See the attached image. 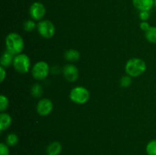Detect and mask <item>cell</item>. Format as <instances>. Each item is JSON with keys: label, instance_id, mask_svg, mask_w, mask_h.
Returning a JSON list of instances; mask_svg holds the SVG:
<instances>
[{"label": "cell", "instance_id": "2", "mask_svg": "<svg viewBox=\"0 0 156 155\" xmlns=\"http://www.w3.org/2000/svg\"><path fill=\"white\" fill-rule=\"evenodd\" d=\"M147 65L146 62L140 58H131L126 62L125 71L126 74L132 78L142 75L146 71Z\"/></svg>", "mask_w": 156, "mask_h": 155}, {"label": "cell", "instance_id": "22", "mask_svg": "<svg viewBox=\"0 0 156 155\" xmlns=\"http://www.w3.org/2000/svg\"><path fill=\"white\" fill-rule=\"evenodd\" d=\"M0 155H9V146L5 143L0 144Z\"/></svg>", "mask_w": 156, "mask_h": 155}, {"label": "cell", "instance_id": "25", "mask_svg": "<svg viewBox=\"0 0 156 155\" xmlns=\"http://www.w3.org/2000/svg\"><path fill=\"white\" fill-rule=\"evenodd\" d=\"M6 78V71L5 68L0 66V81L3 82Z\"/></svg>", "mask_w": 156, "mask_h": 155}, {"label": "cell", "instance_id": "14", "mask_svg": "<svg viewBox=\"0 0 156 155\" xmlns=\"http://www.w3.org/2000/svg\"><path fill=\"white\" fill-rule=\"evenodd\" d=\"M64 57H65L66 60L69 61V62H77L80 59V53L75 49H69L65 52Z\"/></svg>", "mask_w": 156, "mask_h": 155}, {"label": "cell", "instance_id": "20", "mask_svg": "<svg viewBox=\"0 0 156 155\" xmlns=\"http://www.w3.org/2000/svg\"><path fill=\"white\" fill-rule=\"evenodd\" d=\"M9 102L8 97L4 94H2L0 96V111L2 112H4L9 106Z\"/></svg>", "mask_w": 156, "mask_h": 155}, {"label": "cell", "instance_id": "19", "mask_svg": "<svg viewBox=\"0 0 156 155\" xmlns=\"http://www.w3.org/2000/svg\"><path fill=\"white\" fill-rule=\"evenodd\" d=\"M37 27V25L36 24V23L32 20H27V21H24V24H23V28L27 32L33 31Z\"/></svg>", "mask_w": 156, "mask_h": 155}, {"label": "cell", "instance_id": "10", "mask_svg": "<svg viewBox=\"0 0 156 155\" xmlns=\"http://www.w3.org/2000/svg\"><path fill=\"white\" fill-rule=\"evenodd\" d=\"M133 5L140 12L149 11L155 5V2L154 0H133Z\"/></svg>", "mask_w": 156, "mask_h": 155}, {"label": "cell", "instance_id": "9", "mask_svg": "<svg viewBox=\"0 0 156 155\" xmlns=\"http://www.w3.org/2000/svg\"><path fill=\"white\" fill-rule=\"evenodd\" d=\"M62 74L66 80L69 82H75L79 77V71L76 65L67 64L63 67Z\"/></svg>", "mask_w": 156, "mask_h": 155}, {"label": "cell", "instance_id": "23", "mask_svg": "<svg viewBox=\"0 0 156 155\" xmlns=\"http://www.w3.org/2000/svg\"><path fill=\"white\" fill-rule=\"evenodd\" d=\"M139 16H140V19L142 21H147V20L150 17V14H149V11H141L140 12Z\"/></svg>", "mask_w": 156, "mask_h": 155}, {"label": "cell", "instance_id": "17", "mask_svg": "<svg viewBox=\"0 0 156 155\" xmlns=\"http://www.w3.org/2000/svg\"><path fill=\"white\" fill-rule=\"evenodd\" d=\"M6 144L10 147H14L18 142V136L15 133H10L7 135L5 139Z\"/></svg>", "mask_w": 156, "mask_h": 155}, {"label": "cell", "instance_id": "8", "mask_svg": "<svg viewBox=\"0 0 156 155\" xmlns=\"http://www.w3.org/2000/svg\"><path fill=\"white\" fill-rule=\"evenodd\" d=\"M53 108V103L51 100L48 98H44L39 100L36 106L37 113L41 116H47L52 112Z\"/></svg>", "mask_w": 156, "mask_h": 155}, {"label": "cell", "instance_id": "16", "mask_svg": "<svg viewBox=\"0 0 156 155\" xmlns=\"http://www.w3.org/2000/svg\"><path fill=\"white\" fill-rule=\"evenodd\" d=\"M43 93H44V91H43L42 85L40 84H34V85H32L31 88H30V94L34 98L41 97Z\"/></svg>", "mask_w": 156, "mask_h": 155}, {"label": "cell", "instance_id": "21", "mask_svg": "<svg viewBox=\"0 0 156 155\" xmlns=\"http://www.w3.org/2000/svg\"><path fill=\"white\" fill-rule=\"evenodd\" d=\"M131 84H132V77L127 75V74L120 78V85L122 88H128V87L130 86Z\"/></svg>", "mask_w": 156, "mask_h": 155}, {"label": "cell", "instance_id": "15", "mask_svg": "<svg viewBox=\"0 0 156 155\" xmlns=\"http://www.w3.org/2000/svg\"><path fill=\"white\" fill-rule=\"evenodd\" d=\"M145 36L149 43H156V27H150L147 31L145 32Z\"/></svg>", "mask_w": 156, "mask_h": 155}, {"label": "cell", "instance_id": "5", "mask_svg": "<svg viewBox=\"0 0 156 155\" xmlns=\"http://www.w3.org/2000/svg\"><path fill=\"white\" fill-rule=\"evenodd\" d=\"M50 73V66L48 63L44 61H40L35 63L31 68L32 76L37 81L44 80Z\"/></svg>", "mask_w": 156, "mask_h": 155}, {"label": "cell", "instance_id": "24", "mask_svg": "<svg viewBox=\"0 0 156 155\" xmlns=\"http://www.w3.org/2000/svg\"><path fill=\"white\" fill-rule=\"evenodd\" d=\"M140 28L142 29V30L146 32L149 28H150L151 26L149 25V24L147 22V21H142L140 24Z\"/></svg>", "mask_w": 156, "mask_h": 155}, {"label": "cell", "instance_id": "3", "mask_svg": "<svg viewBox=\"0 0 156 155\" xmlns=\"http://www.w3.org/2000/svg\"><path fill=\"white\" fill-rule=\"evenodd\" d=\"M69 98L76 104H85L90 99V92L85 87H75L70 91Z\"/></svg>", "mask_w": 156, "mask_h": 155}, {"label": "cell", "instance_id": "1", "mask_svg": "<svg viewBox=\"0 0 156 155\" xmlns=\"http://www.w3.org/2000/svg\"><path fill=\"white\" fill-rule=\"evenodd\" d=\"M6 50L14 56L22 53L24 49V41L22 36L18 33H9L5 38Z\"/></svg>", "mask_w": 156, "mask_h": 155}, {"label": "cell", "instance_id": "7", "mask_svg": "<svg viewBox=\"0 0 156 155\" xmlns=\"http://www.w3.org/2000/svg\"><path fill=\"white\" fill-rule=\"evenodd\" d=\"M29 13L32 19L35 21H41L46 14L45 6L40 2H35L30 5Z\"/></svg>", "mask_w": 156, "mask_h": 155}, {"label": "cell", "instance_id": "13", "mask_svg": "<svg viewBox=\"0 0 156 155\" xmlns=\"http://www.w3.org/2000/svg\"><path fill=\"white\" fill-rule=\"evenodd\" d=\"M14 58H15V56L6 50L5 52H4V53L2 56L1 59H0L1 66L4 67L5 68H9L10 65H12V64H13Z\"/></svg>", "mask_w": 156, "mask_h": 155}, {"label": "cell", "instance_id": "11", "mask_svg": "<svg viewBox=\"0 0 156 155\" xmlns=\"http://www.w3.org/2000/svg\"><path fill=\"white\" fill-rule=\"evenodd\" d=\"M12 123V118L9 114L6 112H2L0 114V131L3 132L7 130Z\"/></svg>", "mask_w": 156, "mask_h": 155}, {"label": "cell", "instance_id": "18", "mask_svg": "<svg viewBox=\"0 0 156 155\" xmlns=\"http://www.w3.org/2000/svg\"><path fill=\"white\" fill-rule=\"evenodd\" d=\"M146 150L148 155H156V140H152L148 143Z\"/></svg>", "mask_w": 156, "mask_h": 155}, {"label": "cell", "instance_id": "6", "mask_svg": "<svg viewBox=\"0 0 156 155\" xmlns=\"http://www.w3.org/2000/svg\"><path fill=\"white\" fill-rule=\"evenodd\" d=\"M38 33L42 37L50 39L54 36L56 33V27L53 23L50 20H42L37 24V27Z\"/></svg>", "mask_w": 156, "mask_h": 155}, {"label": "cell", "instance_id": "26", "mask_svg": "<svg viewBox=\"0 0 156 155\" xmlns=\"http://www.w3.org/2000/svg\"><path fill=\"white\" fill-rule=\"evenodd\" d=\"M154 2H155V5L156 6V0H154Z\"/></svg>", "mask_w": 156, "mask_h": 155}, {"label": "cell", "instance_id": "4", "mask_svg": "<svg viewBox=\"0 0 156 155\" xmlns=\"http://www.w3.org/2000/svg\"><path fill=\"white\" fill-rule=\"evenodd\" d=\"M30 59L24 53H20V54L15 56L13 61L14 68L16 71L20 74H26L30 71Z\"/></svg>", "mask_w": 156, "mask_h": 155}, {"label": "cell", "instance_id": "12", "mask_svg": "<svg viewBox=\"0 0 156 155\" xmlns=\"http://www.w3.org/2000/svg\"><path fill=\"white\" fill-rule=\"evenodd\" d=\"M62 151V144L59 141H53L47 147V155H59Z\"/></svg>", "mask_w": 156, "mask_h": 155}]
</instances>
